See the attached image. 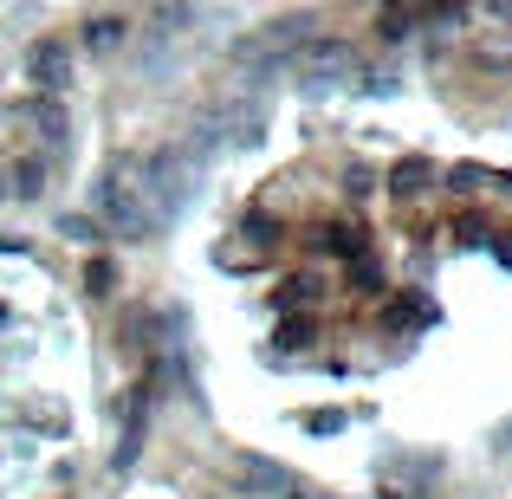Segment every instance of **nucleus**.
<instances>
[{
    "mask_svg": "<svg viewBox=\"0 0 512 499\" xmlns=\"http://www.w3.org/2000/svg\"><path fill=\"white\" fill-rule=\"evenodd\" d=\"M279 72H286L299 91H338V85L357 78V46H350V39H318L312 33L299 52H286Z\"/></svg>",
    "mask_w": 512,
    "mask_h": 499,
    "instance_id": "1",
    "label": "nucleus"
},
{
    "mask_svg": "<svg viewBox=\"0 0 512 499\" xmlns=\"http://www.w3.org/2000/svg\"><path fill=\"white\" fill-rule=\"evenodd\" d=\"M98 214L117 227V234H156V214L143 208V188H137V156H117L111 169L98 175Z\"/></svg>",
    "mask_w": 512,
    "mask_h": 499,
    "instance_id": "2",
    "label": "nucleus"
},
{
    "mask_svg": "<svg viewBox=\"0 0 512 499\" xmlns=\"http://www.w3.org/2000/svg\"><path fill=\"white\" fill-rule=\"evenodd\" d=\"M26 72H33V85L46 91V98L72 91V46H65V39H39V46L26 52Z\"/></svg>",
    "mask_w": 512,
    "mask_h": 499,
    "instance_id": "3",
    "label": "nucleus"
},
{
    "mask_svg": "<svg viewBox=\"0 0 512 499\" xmlns=\"http://www.w3.org/2000/svg\"><path fill=\"white\" fill-rule=\"evenodd\" d=\"M33 117H39V130H46V143H52V150H65V143H72V124H65L59 98H39V104H33Z\"/></svg>",
    "mask_w": 512,
    "mask_h": 499,
    "instance_id": "4",
    "label": "nucleus"
},
{
    "mask_svg": "<svg viewBox=\"0 0 512 499\" xmlns=\"http://www.w3.org/2000/svg\"><path fill=\"white\" fill-rule=\"evenodd\" d=\"M39 188H46V163H39V156H20V163H13V188H7V195H39Z\"/></svg>",
    "mask_w": 512,
    "mask_h": 499,
    "instance_id": "5",
    "label": "nucleus"
},
{
    "mask_svg": "<svg viewBox=\"0 0 512 499\" xmlns=\"http://www.w3.org/2000/svg\"><path fill=\"white\" fill-rule=\"evenodd\" d=\"M85 46H91V52H117V46H124V20H98V26H85Z\"/></svg>",
    "mask_w": 512,
    "mask_h": 499,
    "instance_id": "6",
    "label": "nucleus"
},
{
    "mask_svg": "<svg viewBox=\"0 0 512 499\" xmlns=\"http://www.w3.org/2000/svg\"><path fill=\"white\" fill-rule=\"evenodd\" d=\"M65 234H72V240H85V247H91V240H98V221H85V214H65Z\"/></svg>",
    "mask_w": 512,
    "mask_h": 499,
    "instance_id": "7",
    "label": "nucleus"
},
{
    "mask_svg": "<svg viewBox=\"0 0 512 499\" xmlns=\"http://www.w3.org/2000/svg\"><path fill=\"white\" fill-rule=\"evenodd\" d=\"M363 91H370V98H389V91H396V72H370V85H363Z\"/></svg>",
    "mask_w": 512,
    "mask_h": 499,
    "instance_id": "8",
    "label": "nucleus"
}]
</instances>
